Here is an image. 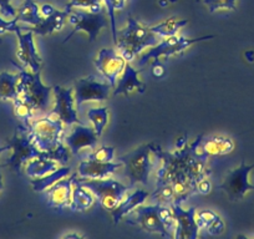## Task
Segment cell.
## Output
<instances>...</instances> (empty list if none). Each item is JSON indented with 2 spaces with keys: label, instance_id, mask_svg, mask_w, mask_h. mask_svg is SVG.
<instances>
[{
  "label": "cell",
  "instance_id": "6da1fadb",
  "mask_svg": "<svg viewBox=\"0 0 254 239\" xmlns=\"http://www.w3.org/2000/svg\"><path fill=\"white\" fill-rule=\"evenodd\" d=\"M202 138L203 136L199 135L190 145L175 152H167L161 146L150 143L152 153L162 162L156 176V186L171 184L176 193L175 202L181 204L197 193L198 181L211 175L207 167L208 156L199 148Z\"/></svg>",
  "mask_w": 254,
  "mask_h": 239
},
{
  "label": "cell",
  "instance_id": "7a4b0ae2",
  "mask_svg": "<svg viewBox=\"0 0 254 239\" xmlns=\"http://www.w3.org/2000/svg\"><path fill=\"white\" fill-rule=\"evenodd\" d=\"M29 136L34 145L44 152H49L54 161L65 166L70 161L71 152L63 140L64 122L61 120L51 119L50 116L31 120L26 126Z\"/></svg>",
  "mask_w": 254,
  "mask_h": 239
},
{
  "label": "cell",
  "instance_id": "3957f363",
  "mask_svg": "<svg viewBox=\"0 0 254 239\" xmlns=\"http://www.w3.org/2000/svg\"><path fill=\"white\" fill-rule=\"evenodd\" d=\"M126 224L156 233L163 238H175L176 219L171 206H138L126 216Z\"/></svg>",
  "mask_w": 254,
  "mask_h": 239
},
{
  "label": "cell",
  "instance_id": "277c9868",
  "mask_svg": "<svg viewBox=\"0 0 254 239\" xmlns=\"http://www.w3.org/2000/svg\"><path fill=\"white\" fill-rule=\"evenodd\" d=\"M158 43L160 36L130 15L127 19V25L122 30L117 31V40L115 45L120 55L126 61L131 62L143 50L152 48Z\"/></svg>",
  "mask_w": 254,
  "mask_h": 239
},
{
  "label": "cell",
  "instance_id": "5b68a950",
  "mask_svg": "<svg viewBox=\"0 0 254 239\" xmlns=\"http://www.w3.org/2000/svg\"><path fill=\"white\" fill-rule=\"evenodd\" d=\"M19 69V82H18V97L30 105L35 112H46L50 107L53 100V87L45 86L41 81L40 71L33 72L26 71L25 67L19 66L13 62Z\"/></svg>",
  "mask_w": 254,
  "mask_h": 239
},
{
  "label": "cell",
  "instance_id": "8992f818",
  "mask_svg": "<svg viewBox=\"0 0 254 239\" xmlns=\"http://www.w3.org/2000/svg\"><path fill=\"white\" fill-rule=\"evenodd\" d=\"M6 141H8V145L10 150L13 151V153L8 158L6 163H4L1 167H10L18 175L21 173L23 166H25L26 162H29L33 158L44 157L53 160L50 153L40 151L34 145L30 136H29L28 127L25 125H19L15 128L13 137Z\"/></svg>",
  "mask_w": 254,
  "mask_h": 239
},
{
  "label": "cell",
  "instance_id": "52a82bcc",
  "mask_svg": "<svg viewBox=\"0 0 254 239\" xmlns=\"http://www.w3.org/2000/svg\"><path fill=\"white\" fill-rule=\"evenodd\" d=\"M77 179L81 182L82 186L91 191V193L94 194L95 198H97L102 208L110 212L114 211L121 203L128 189L131 188L130 186H125L112 178L87 179V178L77 177Z\"/></svg>",
  "mask_w": 254,
  "mask_h": 239
},
{
  "label": "cell",
  "instance_id": "ba28073f",
  "mask_svg": "<svg viewBox=\"0 0 254 239\" xmlns=\"http://www.w3.org/2000/svg\"><path fill=\"white\" fill-rule=\"evenodd\" d=\"M119 161L124 165L126 176L130 178L131 188L135 187L136 183H148L151 168H152V151L150 143L140 146L132 152L121 156Z\"/></svg>",
  "mask_w": 254,
  "mask_h": 239
},
{
  "label": "cell",
  "instance_id": "9c48e42d",
  "mask_svg": "<svg viewBox=\"0 0 254 239\" xmlns=\"http://www.w3.org/2000/svg\"><path fill=\"white\" fill-rule=\"evenodd\" d=\"M69 23L72 25V30L69 35L65 38L64 44L67 43L71 36L79 31H84L89 35L90 43H94L99 36L101 29L109 26V16H107L106 9L101 11L92 13V11L84 10V9H71L69 14Z\"/></svg>",
  "mask_w": 254,
  "mask_h": 239
},
{
  "label": "cell",
  "instance_id": "30bf717a",
  "mask_svg": "<svg viewBox=\"0 0 254 239\" xmlns=\"http://www.w3.org/2000/svg\"><path fill=\"white\" fill-rule=\"evenodd\" d=\"M214 35H207V36H201V38H194V39H188L185 36H168L165 38L163 40H161L157 45L152 46L147 53L143 54L140 58V65L143 66L147 62L152 61L155 59L160 58H166L168 59L170 56L177 55V54L183 53L185 50H187L190 45L193 44L199 43V41L209 40V39H213Z\"/></svg>",
  "mask_w": 254,
  "mask_h": 239
},
{
  "label": "cell",
  "instance_id": "8fae6325",
  "mask_svg": "<svg viewBox=\"0 0 254 239\" xmlns=\"http://www.w3.org/2000/svg\"><path fill=\"white\" fill-rule=\"evenodd\" d=\"M254 168L253 165H247L246 161H242L241 166L229 171L224 177L223 182L218 186V189L226 192L229 201L236 202L244 198L248 192L254 191V186L249 183V173Z\"/></svg>",
  "mask_w": 254,
  "mask_h": 239
},
{
  "label": "cell",
  "instance_id": "7c38bea8",
  "mask_svg": "<svg viewBox=\"0 0 254 239\" xmlns=\"http://www.w3.org/2000/svg\"><path fill=\"white\" fill-rule=\"evenodd\" d=\"M54 94V106L49 115H55L59 120H61L64 125L72 126L76 123H81L77 117V112L75 110L74 89H64L61 86L53 87Z\"/></svg>",
  "mask_w": 254,
  "mask_h": 239
},
{
  "label": "cell",
  "instance_id": "4fadbf2b",
  "mask_svg": "<svg viewBox=\"0 0 254 239\" xmlns=\"http://www.w3.org/2000/svg\"><path fill=\"white\" fill-rule=\"evenodd\" d=\"M110 84L100 82L95 76H87L75 81V105L77 109L89 101H104L110 96Z\"/></svg>",
  "mask_w": 254,
  "mask_h": 239
},
{
  "label": "cell",
  "instance_id": "5bb4252c",
  "mask_svg": "<svg viewBox=\"0 0 254 239\" xmlns=\"http://www.w3.org/2000/svg\"><path fill=\"white\" fill-rule=\"evenodd\" d=\"M94 64L96 69L101 72L102 76L107 80L110 86L115 87L117 84V79L121 76L127 61L114 49L104 48L100 50Z\"/></svg>",
  "mask_w": 254,
  "mask_h": 239
},
{
  "label": "cell",
  "instance_id": "9a60e30c",
  "mask_svg": "<svg viewBox=\"0 0 254 239\" xmlns=\"http://www.w3.org/2000/svg\"><path fill=\"white\" fill-rule=\"evenodd\" d=\"M173 216L176 219L175 238L176 239H196L198 237L199 228L196 222V208L190 207L183 209L181 203L173 202L171 204Z\"/></svg>",
  "mask_w": 254,
  "mask_h": 239
},
{
  "label": "cell",
  "instance_id": "2e32d148",
  "mask_svg": "<svg viewBox=\"0 0 254 239\" xmlns=\"http://www.w3.org/2000/svg\"><path fill=\"white\" fill-rule=\"evenodd\" d=\"M24 30L23 28L18 29L15 31L16 38H18V51H16V58L19 61L23 64V66L29 67L33 72L40 71L41 66V58L39 55L38 50L35 48L34 43V31L31 29H28V33H21Z\"/></svg>",
  "mask_w": 254,
  "mask_h": 239
},
{
  "label": "cell",
  "instance_id": "e0dca14e",
  "mask_svg": "<svg viewBox=\"0 0 254 239\" xmlns=\"http://www.w3.org/2000/svg\"><path fill=\"white\" fill-rule=\"evenodd\" d=\"M97 135L94 128L86 127L82 123H76L70 135L64 138L65 145L69 147L71 155L76 156L81 150H95L97 145Z\"/></svg>",
  "mask_w": 254,
  "mask_h": 239
},
{
  "label": "cell",
  "instance_id": "ac0fdd59",
  "mask_svg": "<svg viewBox=\"0 0 254 239\" xmlns=\"http://www.w3.org/2000/svg\"><path fill=\"white\" fill-rule=\"evenodd\" d=\"M124 167L120 161L117 162H99L95 160L85 158L80 162L77 168L79 177L87 178V179H104L114 175L119 168Z\"/></svg>",
  "mask_w": 254,
  "mask_h": 239
},
{
  "label": "cell",
  "instance_id": "d6986e66",
  "mask_svg": "<svg viewBox=\"0 0 254 239\" xmlns=\"http://www.w3.org/2000/svg\"><path fill=\"white\" fill-rule=\"evenodd\" d=\"M74 176L64 177L53 184L48 191V204L55 209H64L70 206L72 196Z\"/></svg>",
  "mask_w": 254,
  "mask_h": 239
},
{
  "label": "cell",
  "instance_id": "ffe728a7",
  "mask_svg": "<svg viewBox=\"0 0 254 239\" xmlns=\"http://www.w3.org/2000/svg\"><path fill=\"white\" fill-rule=\"evenodd\" d=\"M141 70H136L131 66L130 64H126L124 71H122L121 77L119 80V84L115 87L114 95H125V96H128L132 92H138V94H145L146 84L143 81H141L138 75H140Z\"/></svg>",
  "mask_w": 254,
  "mask_h": 239
},
{
  "label": "cell",
  "instance_id": "44dd1931",
  "mask_svg": "<svg viewBox=\"0 0 254 239\" xmlns=\"http://www.w3.org/2000/svg\"><path fill=\"white\" fill-rule=\"evenodd\" d=\"M199 148L208 157H218V156L229 155L234 150V142L228 136H209L202 138Z\"/></svg>",
  "mask_w": 254,
  "mask_h": 239
},
{
  "label": "cell",
  "instance_id": "7402d4cb",
  "mask_svg": "<svg viewBox=\"0 0 254 239\" xmlns=\"http://www.w3.org/2000/svg\"><path fill=\"white\" fill-rule=\"evenodd\" d=\"M148 197H150L148 192L141 188L135 189L132 193H130L127 197L125 196V198L122 199L121 203H120L114 211H111L114 223H120V221H121L124 217H126L130 212L135 211L138 206L145 203V202L147 201Z\"/></svg>",
  "mask_w": 254,
  "mask_h": 239
},
{
  "label": "cell",
  "instance_id": "603a6c76",
  "mask_svg": "<svg viewBox=\"0 0 254 239\" xmlns=\"http://www.w3.org/2000/svg\"><path fill=\"white\" fill-rule=\"evenodd\" d=\"M95 196L91 191L84 187L77 179V173H75L72 181V196L69 208L72 212H85L94 206Z\"/></svg>",
  "mask_w": 254,
  "mask_h": 239
},
{
  "label": "cell",
  "instance_id": "cb8c5ba5",
  "mask_svg": "<svg viewBox=\"0 0 254 239\" xmlns=\"http://www.w3.org/2000/svg\"><path fill=\"white\" fill-rule=\"evenodd\" d=\"M69 14L70 11L66 10V9L65 10H58L56 9L51 15L45 16L39 25L33 26L31 30L36 35H51L53 33L60 31L64 28L65 23H66V19L69 18Z\"/></svg>",
  "mask_w": 254,
  "mask_h": 239
},
{
  "label": "cell",
  "instance_id": "d4e9b609",
  "mask_svg": "<svg viewBox=\"0 0 254 239\" xmlns=\"http://www.w3.org/2000/svg\"><path fill=\"white\" fill-rule=\"evenodd\" d=\"M60 166L61 165L58 161L50 160V158L38 157L26 162L24 167H25V173L29 178H40L58 170Z\"/></svg>",
  "mask_w": 254,
  "mask_h": 239
},
{
  "label": "cell",
  "instance_id": "484cf974",
  "mask_svg": "<svg viewBox=\"0 0 254 239\" xmlns=\"http://www.w3.org/2000/svg\"><path fill=\"white\" fill-rule=\"evenodd\" d=\"M16 19L30 26H36L43 21L44 16L40 13V6L34 0H25L18 8Z\"/></svg>",
  "mask_w": 254,
  "mask_h": 239
},
{
  "label": "cell",
  "instance_id": "4316f807",
  "mask_svg": "<svg viewBox=\"0 0 254 239\" xmlns=\"http://www.w3.org/2000/svg\"><path fill=\"white\" fill-rule=\"evenodd\" d=\"M70 172H71L70 167L63 166V167H59L58 170L49 173V175L44 176V177L30 178V184L35 192H43L45 191V189L50 188V187L53 186L55 182H58L59 179H61V178L64 177H67V176L70 175Z\"/></svg>",
  "mask_w": 254,
  "mask_h": 239
},
{
  "label": "cell",
  "instance_id": "83f0119b",
  "mask_svg": "<svg viewBox=\"0 0 254 239\" xmlns=\"http://www.w3.org/2000/svg\"><path fill=\"white\" fill-rule=\"evenodd\" d=\"M18 74H10V72H0V100L3 101H14L18 95Z\"/></svg>",
  "mask_w": 254,
  "mask_h": 239
},
{
  "label": "cell",
  "instance_id": "f1b7e54d",
  "mask_svg": "<svg viewBox=\"0 0 254 239\" xmlns=\"http://www.w3.org/2000/svg\"><path fill=\"white\" fill-rule=\"evenodd\" d=\"M187 24L188 20H186V19H178L176 16H172V18L166 19L157 25L151 26L150 29L152 30V33H155L160 38H168V36L177 35L178 31L185 28Z\"/></svg>",
  "mask_w": 254,
  "mask_h": 239
},
{
  "label": "cell",
  "instance_id": "f546056e",
  "mask_svg": "<svg viewBox=\"0 0 254 239\" xmlns=\"http://www.w3.org/2000/svg\"><path fill=\"white\" fill-rule=\"evenodd\" d=\"M87 119L94 126V131L96 132L97 137L102 135L107 122H109V109L107 107H97L87 111Z\"/></svg>",
  "mask_w": 254,
  "mask_h": 239
},
{
  "label": "cell",
  "instance_id": "4dcf8cb0",
  "mask_svg": "<svg viewBox=\"0 0 254 239\" xmlns=\"http://www.w3.org/2000/svg\"><path fill=\"white\" fill-rule=\"evenodd\" d=\"M102 3H104L107 16H109L110 26H111L112 40H114V44H115L117 40V26H116V18H115V14H116V11L122 10V9L126 8L127 0H102Z\"/></svg>",
  "mask_w": 254,
  "mask_h": 239
},
{
  "label": "cell",
  "instance_id": "1f68e13d",
  "mask_svg": "<svg viewBox=\"0 0 254 239\" xmlns=\"http://www.w3.org/2000/svg\"><path fill=\"white\" fill-rule=\"evenodd\" d=\"M151 198L156 202V204L171 206L175 202L176 193L171 184H161V186H156L155 191L151 194Z\"/></svg>",
  "mask_w": 254,
  "mask_h": 239
},
{
  "label": "cell",
  "instance_id": "d6a6232c",
  "mask_svg": "<svg viewBox=\"0 0 254 239\" xmlns=\"http://www.w3.org/2000/svg\"><path fill=\"white\" fill-rule=\"evenodd\" d=\"M13 105L14 114H15V116L18 117L19 120H21V121H24V122L26 123L25 126L29 125V122H30L31 120L35 119L36 112L31 109L30 105L26 104V102L24 101V100H21L20 97H16L13 101Z\"/></svg>",
  "mask_w": 254,
  "mask_h": 239
},
{
  "label": "cell",
  "instance_id": "836d02e7",
  "mask_svg": "<svg viewBox=\"0 0 254 239\" xmlns=\"http://www.w3.org/2000/svg\"><path fill=\"white\" fill-rule=\"evenodd\" d=\"M75 8L97 13V11H101L102 9H105V5L102 3V0H70L65 9L71 11V9Z\"/></svg>",
  "mask_w": 254,
  "mask_h": 239
},
{
  "label": "cell",
  "instance_id": "e575fe53",
  "mask_svg": "<svg viewBox=\"0 0 254 239\" xmlns=\"http://www.w3.org/2000/svg\"><path fill=\"white\" fill-rule=\"evenodd\" d=\"M203 4L211 14L221 10L234 11L237 9V0H203Z\"/></svg>",
  "mask_w": 254,
  "mask_h": 239
},
{
  "label": "cell",
  "instance_id": "d590c367",
  "mask_svg": "<svg viewBox=\"0 0 254 239\" xmlns=\"http://www.w3.org/2000/svg\"><path fill=\"white\" fill-rule=\"evenodd\" d=\"M115 157V148L111 146H102L97 150H92L85 158L99 161V162H112Z\"/></svg>",
  "mask_w": 254,
  "mask_h": 239
},
{
  "label": "cell",
  "instance_id": "8d00e7d4",
  "mask_svg": "<svg viewBox=\"0 0 254 239\" xmlns=\"http://www.w3.org/2000/svg\"><path fill=\"white\" fill-rule=\"evenodd\" d=\"M217 217H218V214L214 211H212V209H202V211L196 212V222L199 231L208 228Z\"/></svg>",
  "mask_w": 254,
  "mask_h": 239
},
{
  "label": "cell",
  "instance_id": "74e56055",
  "mask_svg": "<svg viewBox=\"0 0 254 239\" xmlns=\"http://www.w3.org/2000/svg\"><path fill=\"white\" fill-rule=\"evenodd\" d=\"M18 9L11 5V0H0V15L5 19L16 18Z\"/></svg>",
  "mask_w": 254,
  "mask_h": 239
},
{
  "label": "cell",
  "instance_id": "f35d334b",
  "mask_svg": "<svg viewBox=\"0 0 254 239\" xmlns=\"http://www.w3.org/2000/svg\"><path fill=\"white\" fill-rule=\"evenodd\" d=\"M18 29H21V26L18 25V19L14 18L11 20H5V18L0 15V34L5 33H15Z\"/></svg>",
  "mask_w": 254,
  "mask_h": 239
},
{
  "label": "cell",
  "instance_id": "ab89813d",
  "mask_svg": "<svg viewBox=\"0 0 254 239\" xmlns=\"http://www.w3.org/2000/svg\"><path fill=\"white\" fill-rule=\"evenodd\" d=\"M224 228H226V224H224L223 219L218 216L206 231L208 232V234H211V236H219V234L223 233Z\"/></svg>",
  "mask_w": 254,
  "mask_h": 239
},
{
  "label": "cell",
  "instance_id": "60d3db41",
  "mask_svg": "<svg viewBox=\"0 0 254 239\" xmlns=\"http://www.w3.org/2000/svg\"><path fill=\"white\" fill-rule=\"evenodd\" d=\"M151 72H152L153 77L156 79H162L166 75V67L165 65L161 62L160 59H155L152 60V65H151Z\"/></svg>",
  "mask_w": 254,
  "mask_h": 239
},
{
  "label": "cell",
  "instance_id": "b9f144b4",
  "mask_svg": "<svg viewBox=\"0 0 254 239\" xmlns=\"http://www.w3.org/2000/svg\"><path fill=\"white\" fill-rule=\"evenodd\" d=\"M211 191H212V183L208 179V177H204L202 178L201 181H198V183H197V193L207 196V194L211 193Z\"/></svg>",
  "mask_w": 254,
  "mask_h": 239
},
{
  "label": "cell",
  "instance_id": "7bdbcfd3",
  "mask_svg": "<svg viewBox=\"0 0 254 239\" xmlns=\"http://www.w3.org/2000/svg\"><path fill=\"white\" fill-rule=\"evenodd\" d=\"M55 10L56 8L54 5H51V4H43V5L40 6V13L44 18H45V16L51 15Z\"/></svg>",
  "mask_w": 254,
  "mask_h": 239
},
{
  "label": "cell",
  "instance_id": "ee69618b",
  "mask_svg": "<svg viewBox=\"0 0 254 239\" xmlns=\"http://www.w3.org/2000/svg\"><path fill=\"white\" fill-rule=\"evenodd\" d=\"M187 146V137H181L176 141V150H182Z\"/></svg>",
  "mask_w": 254,
  "mask_h": 239
},
{
  "label": "cell",
  "instance_id": "f6af8a7d",
  "mask_svg": "<svg viewBox=\"0 0 254 239\" xmlns=\"http://www.w3.org/2000/svg\"><path fill=\"white\" fill-rule=\"evenodd\" d=\"M244 55H246V59L248 60L249 62L254 61V53H253V51H251V50L246 51V54H244Z\"/></svg>",
  "mask_w": 254,
  "mask_h": 239
},
{
  "label": "cell",
  "instance_id": "bcb514c9",
  "mask_svg": "<svg viewBox=\"0 0 254 239\" xmlns=\"http://www.w3.org/2000/svg\"><path fill=\"white\" fill-rule=\"evenodd\" d=\"M4 189V183H3V173H1V167H0V193Z\"/></svg>",
  "mask_w": 254,
  "mask_h": 239
},
{
  "label": "cell",
  "instance_id": "7dc6e473",
  "mask_svg": "<svg viewBox=\"0 0 254 239\" xmlns=\"http://www.w3.org/2000/svg\"><path fill=\"white\" fill-rule=\"evenodd\" d=\"M8 150H10L9 145L4 146V147H0V155H1V153H3V152H5V151H8Z\"/></svg>",
  "mask_w": 254,
  "mask_h": 239
},
{
  "label": "cell",
  "instance_id": "c3c4849f",
  "mask_svg": "<svg viewBox=\"0 0 254 239\" xmlns=\"http://www.w3.org/2000/svg\"><path fill=\"white\" fill-rule=\"evenodd\" d=\"M80 237H82V236H79V234L74 233V234H67L66 238H80Z\"/></svg>",
  "mask_w": 254,
  "mask_h": 239
},
{
  "label": "cell",
  "instance_id": "681fc988",
  "mask_svg": "<svg viewBox=\"0 0 254 239\" xmlns=\"http://www.w3.org/2000/svg\"><path fill=\"white\" fill-rule=\"evenodd\" d=\"M158 4H160V6H166V5H168V1L167 0H160V1H158Z\"/></svg>",
  "mask_w": 254,
  "mask_h": 239
},
{
  "label": "cell",
  "instance_id": "f907efd6",
  "mask_svg": "<svg viewBox=\"0 0 254 239\" xmlns=\"http://www.w3.org/2000/svg\"><path fill=\"white\" fill-rule=\"evenodd\" d=\"M0 35H1V34H0Z\"/></svg>",
  "mask_w": 254,
  "mask_h": 239
}]
</instances>
